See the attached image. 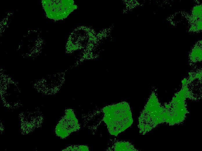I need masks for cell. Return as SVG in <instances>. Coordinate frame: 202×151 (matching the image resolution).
Listing matches in <instances>:
<instances>
[{
	"mask_svg": "<svg viewBox=\"0 0 202 151\" xmlns=\"http://www.w3.org/2000/svg\"><path fill=\"white\" fill-rule=\"evenodd\" d=\"M115 106L105 111L104 120L110 133L116 136L130 127L133 120L129 106Z\"/></svg>",
	"mask_w": 202,
	"mask_h": 151,
	"instance_id": "cell-1",
	"label": "cell"
}]
</instances>
